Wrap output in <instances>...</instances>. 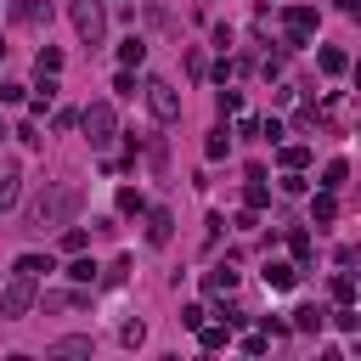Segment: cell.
<instances>
[{
    "label": "cell",
    "instance_id": "25",
    "mask_svg": "<svg viewBox=\"0 0 361 361\" xmlns=\"http://www.w3.org/2000/svg\"><path fill=\"white\" fill-rule=\"evenodd\" d=\"M333 299H339V305H350V299H355V283H350V271H344V277H333Z\"/></svg>",
    "mask_w": 361,
    "mask_h": 361
},
{
    "label": "cell",
    "instance_id": "21",
    "mask_svg": "<svg viewBox=\"0 0 361 361\" xmlns=\"http://www.w3.org/2000/svg\"><path fill=\"white\" fill-rule=\"evenodd\" d=\"M333 215H339V203H333V192H322L316 198V226H333Z\"/></svg>",
    "mask_w": 361,
    "mask_h": 361
},
{
    "label": "cell",
    "instance_id": "22",
    "mask_svg": "<svg viewBox=\"0 0 361 361\" xmlns=\"http://www.w3.org/2000/svg\"><path fill=\"white\" fill-rule=\"evenodd\" d=\"M119 339H124L130 350H142V344H147V328H142V322H124V328H119Z\"/></svg>",
    "mask_w": 361,
    "mask_h": 361
},
{
    "label": "cell",
    "instance_id": "6",
    "mask_svg": "<svg viewBox=\"0 0 361 361\" xmlns=\"http://www.w3.org/2000/svg\"><path fill=\"white\" fill-rule=\"evenodd\" d=\"M169 232H175V215H169V209H147V243H153V249H164V243H169Z\"/></svg>",
    "mask_w": 361,
    "mask_h": 361
},
{
    "label": "cell",
    "instance_id": "24",
    "mask_svg": "<svg viewBox=\"0 0 361 361\" xmlns=\"http://www.w3.org/2000/svg\"><path fill=\"white\" fill-rule=\"evenodd\" d=\"M226 344H232V333H226V328H203V350H226Z\"/></svg>",
    "mask_w": 361,
    "mask_h": 361
},
{
    "label": "cell",
    "instance_id": "12",
    "mask_svg": "<svg viewBox=\"0 0 361 361\" xmlns=\"http://www.w3.org/2000/svg\"><path fill=\"white\" fill-rule=\"evenodd\" d=\"M12 271H23V277H34V283H40L45 271H51V254H23V260H17Z\"/></svg>",
    "mask_w": 361,
    "mask_h": 361
},
{
    "label": "cell",
    "instance_id": "23",
    "mask_svg": "<svg viewBox=\"0 0 361 361\" xmlns=\"http://www.w3.org/2000/svg\"><path fill=\"white\" fill-rule=\"evenodd\" d=\"M310 164V147H283V169H305Z\"/></svg>",
    "mask_w": 361,
    "mask_h": 361
},
{
    "label": "cell",
    "instance_id": "18",
    "mask_svg": "<svg viewBox=\"0 0 361 361\" xmlns=\"http://www.w3.org/2000/svg\"><path fill=\"white\" fill-rule=\"evenodd\" d=\"M51 355H90V339H57Z\"/></svg>",
    "mask_w": 361,
    "mask_h": 361
},
{
    "label": "cell",
    "instance_id": "7",
    "mask_svg": "<svg viewBox=\"0 0 361 361\" xmlns=\"http://www.w3.org/2000/svg\"><path fill=\"white\" fill-rule=\"evenodd\" d=\"M299 283V265H283V260H271L265 265V288H277V294H288Z\"/></svg>",
    "mask_w": 361,
    "mask_h": 361
},
{
    "label": "cell",
    "instance_id": "8",
    "mask_svg": "<svg viewBox=\"0 0 361 361\" xmlns=\"http://www.w3.org/2000/svg\"><path fill=\"white\" fill-rule=\"evenodd\" d=\"M203 288H209V294H232V288H237L232 260H226V265H215V271H203Z\"/></svg>",
    "mask_w": 361,
    "mask_h": 361
},
{
    "label": "cell",
    "instance_id": "5",
    "mask_svg": "<svg viewBox=\"0 0 361 361\" xmlns=\"http://www.w3.org/2000/svg\"><path fill=\"white\" fill-rule=\"evenodd\" d=\"M147 113H153L158 124H175V119H180V96H175L164 79H147Z\"/></svg>",
    "mask_w": 361,
    "mask_h": 361
},
{
    "label": "cell",
    "instance_id": "30",
    "mask_svg": "<svg viewBox=\"0 0 361 361\" xmlns=\"http://www.w3.org/2000/svg\"><path fill=\"white\" fill-rule=\"evenodd\" d=\"M119 209H124V215H142L147 203H142V192H119Z\"/></svg>",
    "mask_w": 361,
    "mask_h": 361
},
{
    "label": "cell",
    "instance_id": "14",
    "mask_svg": "<svg viewBox=\"0 0 361 361\" xmlns=\"http://www.w3.org/2000/svg\"><path fill=\"white\" fill-rule=\"evenodd\" d=\"M68 283H79V288H90V283H96V260H85V254H79V260L68 265Z\"/></svg>",
    "mask_w": 361,
    "mask_h": 361
},
{
    "label": "cell",
    "instance_id": "13",
    "mask_svg": "<svg viewBox=\"0 0 361 361\" xmlns=\"http://www.w3.org/2000/svg\"><path fill=\"white\" fill-rule=\"evenodd\" d=\"M271 192H265V169H249V209H265Z\"/></svg>",
    "mask_w": 361,
    "mask_h": 361
},
{
    "label": "cell",
    "instance_id": "20",
    "mask_svg": "<svg viewBox=\"0 0 361 361\" xmlns=\"http://www.w3.org/2000/svg\"><path fill=\"white\" fill-rule=\"evenodd\" d=\"M203 153H209V158H226V153H232V135H226V130H215L209 142H203Z\"/></svg>",
    "mask_w": 361,
    "mask_h": 361
},
{
    "label": "cell",
    "instance_id": "26",
    "mask_svg": "<svg viewBox=\"0 0 361 361\" xmlns=\"http://www.w3.org/2000/svg\"><path fill=\"white\" fill-rule=\"evenodd\" d=\"M333 322H339V328H344V333H355V328H361V316H355V310H350V305H339V310H333Z\"/></svg>",
    "mask_w": 361,
    "mask_h": 361
},
{
    "label": "cell",
    "instance_id": "32",
    "mask_svg": "<svg viewBox=\"0 0 361 361\" xmlns=\"http://www.w3.org/2000/svg\"><path fill=\"white\" fill-rule=\"evenodd\" d=\"M0 57H6V34H0Z\"/></svg>",
    "mask_w": 361,
    "mask_h": 361
},
{
    "label": "cell",
    "instance_id": "31",
    "mask_svg": "<svg viewBox=\"0 0 361 361\" xmlns=\"http://www.w3.org/2000/svg\"><path fill=\"white\" fill-rule=\"evenodd\" d=\"M355 6H361V0H339V12H355Z\"/></svg>",
    "mask_w": 361,
    "mask_h": 361
},
{
    "label": "cell",
    "instance_id": "9",
    "mask_svg": "<svg viewBox=\"0 0 361 361\" xmlns=\"http://www.w3.org/2000/svg\"><path fill=\"white\" fill-rule=\"evenodd\" d=\"M294 328H299V333H322V328H328V310H322V305H299V310H294Z\"/></svg>",
    "mask_w": 361,
    "mask_h": 361
},
{
    "label": "cell",
    "instance_id": "15",
    "mask_svg": "<svg viewBox=\"0 0 361 361\" xmlns=\"http://www.w3.org/2000/svg\"><path fill=\"white\" fill-rule=\"evenodd\" d=\"M316 62H322V74H333V79H339V74L350 68V57L339 51V45H328V51H322V57H316Z\"/></svg>",
    "mask_w": 361,
    "mask_h": 361
},
{
    "label": "cell",
    "instance_id": "17",
    "mask_svg": "<svg viewBox=\"0 0 361 361\" xmlns=\"http://www.w3.org/2000/svg\"><path fill=\"white\" fill-rule=\"evenodd\" d=\"M12 203H17V169L0 175V209H12Z\"/></svg>",
    "mask_w": 361,
    "mask_h": 361
},
{
    "label": "cell",
    "instance_id": "16",
    "mask_svg": "<svg viewBox=\"0 0 361 361\" xmlns=\"http://www.w3.org/2000/svg\"><path fill=\"white\" fill-rule=\"evenodd\" d=\"M344 175H350V164H344V158H333V164H328V175H322V192H339V187H344Z\"/></svg>",
    "mask_w": 361,
    "mask_h": 361
},
{
    "label": "cell",
    "instance_id": "1",
    "mask_svg": "<svg viewBox=\"0 0 361 361\" xmlns=\"http://www.w3.org/2000/svg\"><path fill=\"white\" fill-rule=\"evenodd\" d=\"M79 215V187H68V180H51L23 215V232H57V226H68Z\"/></svg>",
    "mask_w": 361,
    "mask_h": 361
},
{
    "label": "cell",
    "instance_id": "4",
    "mask_svg": "<svg viewBox=\"0 0 361 361\" xmlns=\"http://www.w3.org/2000/svg\"><path fill=\"white\" fill-rule=\"evenodd\" d=\"M28 305H34V277H23V271H12L6 294H0V316H6V322H23V316H28Z\"/></svg>",
    "mask_w": 361,
    "mask_h": 361
},
{
    "label": "cell",
    "instance_id": "27",
    "mask_svg": "<svg viewBox=\"0 0 361 361\" xmlns=\"http://www.w3.org/2000/svg\"><path fill=\"white\" fill-rule=\"evenodd\" d=\"M124 277H130V254H119V260H113V271H108V288H119Z\"/></svg>",
    "mask_w": 361,
    "mask_h": 361
},
{
    "label": "cell",
    "instance_id": "2",
    "mask_svg": "<svg viewBox=\"0 0 361 361\" xmlns=\"http://www.w3.org/2000/svg\"><path fill=\"white\" fill-rule=\"evenodd\" d=\"M68 17H74V28H79V40L90 45V51L108 40V17H102L96 0H68Z\"/></svg>",
    "mask_w": 361,
    "mask_h": 361
},
{
    "label": "cell",
    "instance_id": "33",
    "mask_svg": "<svg viewBox=\"0 0 361 361\" xmlns=\"http://www.w3.org/2000/svg\"><path fill=\"white\" fill-rule=\"evenodd\" d=\"M0 135H6V130H0Z\"/></svg>",
    "mask_w": 361,
    "mask_h": 361
},
{
    "label": "cell",
    "instance_id": "19",
    "mask_svg": "<svg viewBox=\"0 0 361 361\" xmlns=\"http://www.w3.org/2000/svg\"><path fill=\"white\" fill-rule=\"evenodd\" d=\"M34 68H40V74H57V68H62V51H57V45H45V51L34 57Z\"/></svg>",
    "mask_w": 361,
    "mask_h": 361
},
{
    "label": "cell",
    "instance_id": "28",
    "mask_svg": "<svg viewBox=\"0 0 361 361\" xmlns=\"http://www.w3.org/2000/svg\"><path fill=\"white\" fill-rule=\"evenodd\" d=\"M85 243H90V237H85V232H79V226H68V232H62V249H68V254H79V249H85Z\"/></svg>",
    "mask_w": 361,
    "mask_h": 361
},
{
    "label": "cell",
    "instance_id": "29",
    "mask_svg": "<svg viewBox=\"0 0 361 361\" xmlns=\"http://www.w3.org/2000/svg\"><path fill=\"white\" fill-rule=\"evenodd\" d=\"M288 243H294V260H299V265H305V260H310V232H294V237H288Z\"/></svg>",
    "mask_w": 361,
    "mask_h": 361
},
{
    "label": "cell",
    "instance_id": "3",
    "mask_svg": "<svg viewBox=\"0 0 361 361\" xmlns=\"http://www.w3.org/2000/svg\"><path fill=\"white\" fill-rule=\"evenodd\" d=\"M79 124H85V135H90V147H96V153H102V147L113 142V135H119V113H113L108 102H90Z\"/></svg>",
    "mask_w": 361,
    "mask_h": 361
},
{
    "label": "cell",
    "instance_id": "11",
    "mask_svg": "<svg viewBox=\"0 0 361 361\" xmlns=\"http://www.w3.org/2000/svg\"><path fill=\"white\" fill-rule=\"evenodd\" d=\"M119 62H124V68H142V62H147V40H135V34H130V40L119 45Z\"/></svg>",
    "mask_w": 361,
    "mask_h": 361
},
{
    "label": "cell",
    "instance_id": "10",
    "mask_svg": "<svg viewBox=\"0 0 361 361\" xmlns=\"http://www.w3.org/2000/svg\"><path fill=\"white\" fill-rule=\"evenodd\" d=\"M12 23H51V6H45V0H17Z\"/></svg>",
    "mask_w": 361,
    "mask_h": 361
}]
</instances>
